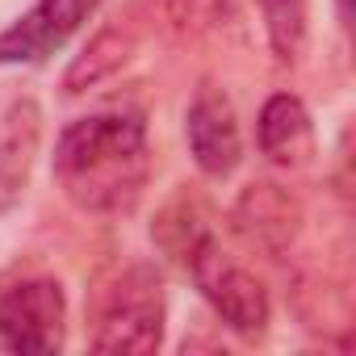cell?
I'll use <instances>...</instances> for the list:
<instances>
[{
    "label": "cell",
    "mask_w": 356,
    "mask_h": 356,
    "mask_svg": "<svg viewBox=\"0 0 356 356\" xmlns=\"http://www.w3.org/2000/svg\"><path fill=\"white\" fill-rule=\"evenodd\" d=\"M147 122L134 109L76 118L55 143V181L84 214H126L147 189Z\"/></svg>",
    "instance_id": "cell-1"
},
{
    "label": "cell",
    "mask_w": 356,
    "mask_h": 356,
    "mask_svg": "<svg viewBox=\"0 0 356 356\" xmlns=\"http://www.w3.org/2000/svg\"><path fill=\"white\" fill-rule=\"evenodd\" d=\"M163 281L151 264L118 268L92 298V335L101 352H155L163 343Z\"/></svg>",
    "instance_id": "cell-2"
},
{
    "label": "cell",
    "mask_w": 356,
    "mask_h": 356,
    "mask_svg": "<svg viewBox=\"0 0 356 356\" xmlns=\"http://www.w3.org/2000/svg\"><path fill=\"white\" fill-rule=\"evenodd\" d=\"M181 268L193 277V285L202 289V298L214 306V314L243 339L264 335L268 327V289L260 285L256 273H248L235 256L222 252V243L214 239V231H206L181 260Z\"/></svg>",
    "instance_id": "cell-3"
},
{
    "label": "cell",
    "mask_w": 356,
    "mask_h": 356,
    "mask_svg": "<svg viewBox=\"0 0 356 356\" xmlns=\"http://www.w3.org/2000/svg\"><path fill=\"white\" fill-rule=\"evenodd\" d=\"M67 335V302L55 277H22L0 289V348L42 356Z\"/></svg>",
    "instance_id": "cell-4"
},
{
    "label": "cell",
    "mask_w": 356,
    "mask_h": 356,
    "mask_svg": "<svg viewBox=\"0 0 356 356\" xmlns=\"http://www.w3.org/2000/svg\"><path fill=\"white\" fill-rule=\"evenodd\" d=\"M185 138H189V155L193 163L222 181L231 176L243 159V138H239V118H235V105L222 88L214 84H202L189 113H185Z\"/></svg>",
    "instance_id": "cell-5"
},
{
    "label": "cell",
    "mask_w": 356,
    "mask_h": 356,
    "mask_svg": "<svg viewBox=\"0 0 356 356\" xmlns=\"http://www.w3.org/2000/svg\"><path fill=\"white\" fill-rule=\"evenodd\" d=\"M101 0H34V5L0 34V63H42L55 55Z\"/></svg>",
    "instance_id": "cell-6"
},
{
    "label": "cell",
    "mask_w": 356,
    "mask_h": 356,
    "mask_svg": "<svg viewBox=\"0 0 356 356\" xmlns=\"http://www.w3.org/2000/svg\"><path fill=\"white\" fill-rule=\"evenodd\" d=\"M42 143V109L34 97L9 101L0 113V214L13 210L30 185V172Z\"/></svg>",
    "instance_id": "cell-7"
},
{
    "label": "cell",
    "mask_w": 356,
    "mask_h": 356,
    "mask_svg": "<svg viewBox=\"0 0 356 356\" xmlns=\"http://www.w3.org/2000/svg\"><path fill=\"white\" fill-rule=\"evenodd\" d=\"M231 222H235V235L248 248H260V252L277 256L293 243L302 210L281 185H248L243 197L231 210Z\"/></svg>",
    "instance_id": "cell-8"
},
{
    "label": "cell",
    "mask_w": 356,
    "mask_h": 356,
    "mask_svg": "<svg viewBox=\"0 0 356 356\" xmlns=\"http://www.w3.org/2000/svg\"><path fill=\"white\" fill-rule=\"evenodd\" d=\"M256 143L277 168H289V172L306 168L314 159V126H310L306 105L293 92L268 97L256 122Z\"/></svg>",
    "instance_id": "cell-9"
},
{
    "label": "cell",
    "mask_w": 356,
    "mask_h": 356,
    "mask_svg": "<svg viewBox=\"0 0 356 356\" xmlns=\"http://www.w3.org/2000/svg\"><path fill=\"white\" fill-rule=\"evenodd\" d=\"M130 51H134V34H130L126 26H105V30L84 47V55L72 63V72H67V80H63L67 92H84L88 84L113 76V72L126 63Z\"/></svg>",
    "instance_id": "cell-10"
},
{
    "label": "cell",
    "mask_w": 356,
    "mask_h": 356,
    "mask_svg": "<svg viewBox=\"0 0 356 356\" xmlns=\"http://www.w3.org/2000/svg\"><path fill=\"white\" fill-rule=\"evenodd\" d=\"M260 9L268 47L281 63H293L306 47V30H310V0H252Z\"/></svg>",
    "instance_id": "cell-11"
},
{
    "label": "cell",
    "mask_w": 356,
    "mask_h": 356,
    "mask_svg": "<svg viewBox=\"0 0 356 356\" xmlns=\"http://www.w3.org/2000/svg\"><path fill=\"white\" fill-rule=\"evenodd\" d=\"M227 9V0H159V13L172 30L181 34H202L210 30Z\"/></svg>",
    "instance_id": "cell-12"
},
{
    "label": "cell",
    "mask_w": 356,
    "mask_h": 356,
    "mask_svg": "<svg viewBox=\"0 0 356 356\" xmlns=\"http://www.w3.org/2000/svg\"><path fill=\"white\" fill-rule=\"evenodd\" d=\"M335 9H339V26H352V0H335Z\"/></svg>",
    "instance_id": "cell-13"
}]
</instances>
